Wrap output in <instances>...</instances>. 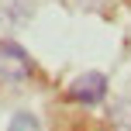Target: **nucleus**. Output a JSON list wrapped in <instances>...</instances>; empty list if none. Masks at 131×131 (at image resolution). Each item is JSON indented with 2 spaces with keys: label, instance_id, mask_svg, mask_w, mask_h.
<instances>
[{
  "label": "nucleus",
  "instance_id": "obj_1",
  "mask_svg": "<svg viewBox=\"0 0 131 131\" xmlns=\"http://www.w3.org/2000/svg\"><path fill=\"white\" fill-rule=\"evenodd\" d=\"M31 76V59L14 41H0V83H24Z\"/></svg>",
  "mask_w": 131,
  "mask_h": 131
},
{
  "label": "nucleus",
  "instance_id": "obj_2",
  "mask_svg": "<svg viewBox=\"0 0 131 131\" xmlns=\"http://www.w3.org/2000/svg\"><path fill=\"white\" fill-rule=\"evenodd\" d=\"M69 97L76 100V104H100V100L107 97V79L100 76V72H83L79 79H72L69 86Z\"/></svg>",
  "mask_w": 131,
  "mask_h": 131
},
{
  "label": "nucleus",
  "instance_id": "obj_3",
  "mask_svg": "<svg viewBox=\"0 0 131 131\" xmlns=\"http://www.w3.org/2000/svg\"><path fill=\"white\" fill-rule=\"evenodd\" d=\"M10 128H38L35 121H28V114H21L17 121H10Z\"/></svg>",
  "mask_w": 131,
  "mask_h": 131
}]
</instances>
